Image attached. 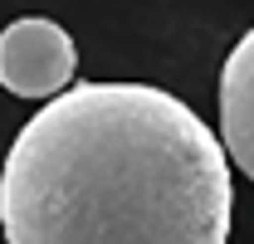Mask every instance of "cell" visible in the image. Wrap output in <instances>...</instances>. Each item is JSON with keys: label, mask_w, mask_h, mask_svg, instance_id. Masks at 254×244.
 Masks as SVG:
<instances>
[{"label": "cell", "mask_w": 254, "mask_h": 244, "mask_svg": "<svg viewBox=\"0 0 254 244\" xmlns=\"http://www.w3.org/2000/svg\"><path fill=\"white\" fill-rule=\"evenodd\" d=\"M225 142L152 83H73L0 166L5 244H225Z\"/></svg>", "instance_id": "1"}, {"label": "cell", "mask_w": 254, "mask_h": 244, "mask_svg": "<svg viewBox=\"0 0 254 244\" xmlns=\"http://www.w3.org/2000/svg\"><path fill=\"white\" fill-rule=\"evenodd\" d=\"M78 73V49L64 25L54 20H15L0 30V83L15 98H59L73 88Z\"/></svg>", "instance_id": "2"}, {"label": "cell", "mask_w": 254, "mask_h": 244, "mask_svg": "<svg viewBox=\"0 0 254 244\" xmlns=\"http://www.w3.org/2000/svg\"><path fill=\"white\" fill-rule=\"evenodd\" d=\"M220 142L254 181V30L230 49L220 68Z\"/></svg>", "instance_id": "3"}]
</instances>
